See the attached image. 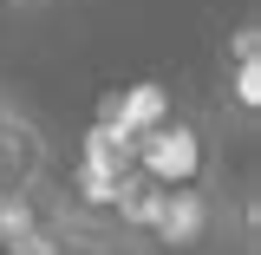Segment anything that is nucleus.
I'll return each mask as SVG.
<instances>
[{
    "instance_id": "nucleus-1",
    "label": "nucleus",
    "mask_w": 261,
    "mask_h": 255,
    "mask_svg": "<svg viewBox=\"0 0 261 255\" xmlns=\"http://www.w3.org/2000/svg\"><path fill=\"white\" fill-rule=\"evenodd\" d=\"M222 223V210H216V196L209 190H163L157 216L144 229V249H163V255H202L209 249V236Z\"/></svg>"
},
{
    "instance_id": "nucleus-2",
    "label": "nucleus",
    "mask_w": 261,
    "mask_h": 255,
    "mask_svg": "<svg viewBox=\"0 0 261 255\" xmlns=\"http://www.w3.org/2000/svg\"><path fill=\"white\" fill-rule=\"evenodd\" d=\"M222 98L235 105V125L255 131V111H261V65H255V20L235 27V46L222 59Z\"/></svg>"
},
{
    "instance_id": "nucleus-3",
    "label": "nucleus",
    "mask_w": 261,
    "mask_h": 255,
    "mask_svg": "<svg viewBox=\"0 0 261 255\" xmlns=\"http://www.w3.org/2000/svg\"><path fill=\"white\" fill-rule=\"evenodd\" d=\"M39 170H46V137H39V125H27L20 111H7V125H0V196L7 190H33Z\"/></svg>"
},
{
    "instance_id": "nucleus-4",
    "label": "nucleus",
    "mask_w": 261,
    "mask_h": 255,
    "mask_svg": "<svg viewBox=\"0 0 261 255\" xmlns=\"http://www.w3.org/2000/svg\"><path fill=\"white\" fill-rule=\"evenodd\" d=\"M0 7H13V13H39V7H53V0H0Z\"/></svg>"
},
{
    "instance_id": "nucleus-5",
    "label": "nucleus",
    "mask_w": 261,
    "mask_h": 255,
    "mask_svg": "<svg viewBox=\"0 0 261 255\" xmlns=\"http://www.w3.org/2000/svg\"><path fill=\"white\" fill-rule=\"evenodd\" d=\"M72 255H98V249H72Z\"/></svg>"
}]
</instances>
